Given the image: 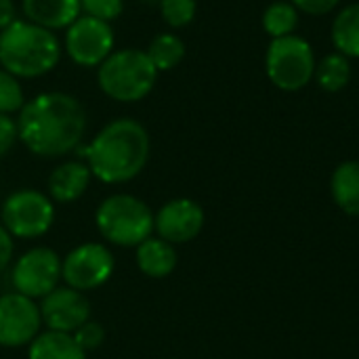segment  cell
<instances>
[{
    "label": "cell",
    "instance_id": "obj_12",
    "mask_svg": "<svg viewBox=\"0 0 359 359\" xmlns=\"http://www.w3.org/2000/svg\"><path fill=\"white\" fill-rule=\"evenodd\" d=\"M42 322L55 332L74 334L90 318V303L80 290L74 288H55L42 299L40 307Z\"/></svg>",
    "mask_w": 359,
    "mask_h": 359
},
{
    "label": "cell",
    "instance_id": "obj_25",
    "mask_svg": "<svg viewBox=\"0 0 359 359\" xmlns=\"http://www.w3.org/2000/svg\"><path fill=\"white\" fill-rule=\"evenodd\" d=\"M80 8L84 15L109 23L122 15L124 2L122 0H80Z\"/></svg>",
    "mask_w": 359,
    "mask_h": 359
},
{
    "label": "cell",
    "instance_id": "obj_19",
    "mask_svg": "<svg viewBox=\"0 0 359 359\" xmlns=\"http://www.w3.org/2000/svg\"><path fill=\"white\" fill-rule=\"evenodd\" d=\"M332 42L347 59L359 57V2L345 6L332 23Z\"/></svg>",
    "mask_w": 359,
    "mask_h": 359
},
{
    "label": "cell",
    "instance_id": "obj_18",
    "mask_svg": "<svg viewBox=\"0 0 359 359\" xmlns=\"http://www.w3.org/2000/svg\"><path fill=\"white\" fill-rule=\"evenodd\" d=\"M84 349L74 334L48 330L29 343V359H84Z\"/></svg>",
    "mask_w": 359,
    "mask_h": 359
},
{
    "label": "cell",
    "instance_id": "obj_16",
    "mask_svg": "<svg viewBox=\"0 0 359 359\" xmlns=\"http://www.w3.org/2000/svg\"><path fill=\"white\" fill-rule=\"evenodd\" d=\"M137 265L149 278H166L177 267V252L166 240L147 238L137 246Z\"/></svg>",
    "mask_w": 359,
    "mask_h": 359
},
{
    "label": "cell",
    "instance_id": "obj_27",
    "mask_svg": "<svg viewBox=\"0 0 359 359\" xmlns=\"http://www.w3.org/2000/svg\"><path fill=\"white\" fill-rule=\"evenodd\" d=\"M17 139H19L17 122L11 116L0 114V158H4L13 149V145H15Z\"/></svg>",
    "mask_w": 359,
    "mask_h": 359
},
{
    "label": "cell",
    "instance_id": "obj_1",
    "mask_svg": "<svg viewBox=\"0 0 359 359\" xmlns=\"http://www.w3.org/2000/svg\"><path fill=\"white\" fill-rule=\"evenodd\" d=\"M84 130V107L76 97L65 93L36 95L23 103L17 120L19 141L42 158H59L74 151Z\"/></svg>",
    "mask_w": 359,
    "mask_h": 359
},
{
    "label": "cell",
    "instance_id": "obj_2",
    "mask_svg": "<svg viewBox=\"0 0 359 359\" xmlns=\"http://www.w3.org/2000/svg\"><path fill=\"white\" fill-rule=\"evenodd\" d=\"M90 172L103 183H126L135 179L149 158L147 130L128 118L109 122L82 151Z\"/></svg>",
    "mask_w": 359,
    "mask_h": 359
},
{
    "label": "cell",
    "instance_id": "obj_9",
    "mask_svg": "<svg viewBox=\"0 0 359 359\" xmlns=\"http://www.w3.org/2000/svg\"><path fill=\"white\" fill-rule=\"evenodd\" d=\"M114 273V255L103 244H82L61 263V278L74 290H93Z\"/></svg>",
    "mask_w": 359,
    "mask_h": 359
},
{
    "label": "cell",
    "instance_id": "obj_11",
    "mask_svg": "<svg viewBox=\"0 0 359 359\" xmlns=\"http://www.w3.org/2000/svg\"><path fill=\"white\" fill-rule=\"evenodd\" d=\"M42 324L40 307L13 292L0 297V347H21L36 339Z\"/></svg>",
    "mask_w": 359,
    "mask_h": 359
},
{
    "label": "cell",
    "instance_id": "obj_24",
    "mask_svg": "<svg viewBox=\"0 0 359 359\" xmlns=\"http://www.w3.org/2000/svg\"><path fill=\"white\" fill-rule=\"evenodd\" d=\"M160 11L170 27H185L196 17V0H160Z\"/></svg>",
    "mask_w": 359,
    "mask_h": 359
},
{
    "label": "cell",
    "instance_id": "obj_28",
    "mask_svg": "<svg viewBox=\"0 0 359 359\" xmlns=\"http://www.w3.org/2000/svg\"><path fill=\"white\" fill-rule=\"evenodd\" d=\"M290 2L297 6V11H303V13H307V15L320 17V15L330 13L341 0H290Z\"/></svg>",
    "mask_w": 359,
    "mask_h": 359
},
{
    "label": "cell",
    "instance_id": "obj_7",
    "mask_svg": "<svg viewBox=\"0 0 359 359\" xmlns=\"http://www.w3.org/2000/svg\"><path fill=\"white\" fill-rule=\"evenodd\" d=\"M55 221L53 202L34 189H21L11 194L2 206L4 229L15 238H40L44 236Z\"/></svg>",
    "mask_w": 359,
    "mask_h": 359
},
{
    "label": "cell",
    "instance_id": "obj_4",
    "mask_svg": "<svg viewBox=\"0 0 359 359\" xmlns=\"http://www.w3.org/2000/svg\"><path fill=\"white\" fill-rule=\"evenodd\" d=\"M158 78V69L149 55L139 48L114 50L99 65V88L114 101L135 103L145 99Z\"/></svg>",
    "mask_w": 359,
    "mask_h": 359
},
{
    "label": "cell",
    "instance_id": "obj_10",
    "mask_svg": "<svg viewBox=\"0 0 359 359\" xmlns=\"http://www.w3.org/2000/svg\"><path fill=\"white\" fill-rule=\"evenodd\" d=\"M61 278V259L50 248L27 250L13 269V284L27 299H44L57 288Z\"/></svg>",
    "mask_w": 359,
    "mask_h": 359
},
{
    "label": "cell",
    "instance_id": "obj_23",
    "mask_svg": "<svg viewBox=\"0 0 359 359\" xmlns=\"http://www.w3.org/2000/svg\"><path fill=\"white\" fill-rule=\"evenodd\" d=\"M25 99H23V88L19 84V78L8 74L6 69L0 67V114H15L21 111Z\"/></svg>",
    "mask_w": 359,
    "mask_h": 359
},
{
    "label": "cell",
    "instance_id": "obj_15",
    "mask_svg": "<svg viewBox=\"0 0 359 359\" xmlns=\"http://www.w3.org/2000/svg\"><path fill=\"white\" fill-rule=\"evenodd\" d=\"M90 175L93 172L88 164H82V162H65L57 166L48 177V191L53 200L63 202V204L78 200L86 191L90 183Z\"/></svg>",
    "mask_w": 359,
    "mask_h": 359
},
{
    "label": "cell",
    "instance_id": "obj_21",
    "mask_svg": "<svg viewBox=\"0 0 359 359\" xmlns=\"http://www.w3.org/2000/svg\"><path fill=\"white\" fill-rule=\"evenodd\" d=\"M151 59V63L156 65L158 72H166L177 67L183 57H185V42L177 36V34H158L147 50H145Z\"/></svg>",
    "mask_w": 359,
    "mask_h": 359
},
{
    "label": "cell",
    "instance_id": "obj_6",
    "mask_svg": "<svg viewBox=\"0 0 359 359\" xmlns=\"http://www.w3.org/2000/svg\"><path fill=\"white\" fill-rule=\"evenodd\" d=\"M265 69L269 80L286 93L305 88L316 74V55L311 44L294 34L273 38L265 55Z\"/></svg>",
    "mask_w": 359,
    "mask_h": 359
},
{
    "label": "cell",
    "instance_id": "obj_14",
    "mask_svg": "<svg viewBox=\"0 0 359 359\" xmlns=\"http://www.w3.org/2000/svg\"><path fill=\"white\" fill-rule=\"evenodd\" d=\"M23 15L27 21L44 29H67L80 15V0H23Z\"/></svg>",
    "mask_w": 359,
    "mask_h": 359
},
{
    "label": "cell",
    "instance_id": "obj_8",
    "mask_svg": "<svg viewBox=\"0 0 359 359\" xmlns=\"http://www.w3.org/2000/svg\"><path fill=\"white\" fill-rule=\"evenodd\" d=\"M65 48L69 59L82 67L101 65L114 53V29L105 21L80 15L65 32Z\"/></svg>",
    "mask_w": 359,
    "mask_h": 359
},
{
    "label": "cell",
    "instance_id": "obj_31",
    "mask_svg": "<svg viewBox=\"0 0 359 359\" xmlns=\"http://www.w3.org/2000/svg\"><path fill=\"white\" fill-rule=\"evenodd\" d=\"M143 2H160V0H143Z\"/></svg>",
    "mask_w": 359,
    "mask_h": 359
},
{
    "label": "cell",
    "instance_id": "obj_20",
    "mask_svg": "<svg viewBox=\"0 0 359 359\" xmlns=\"http://www.w3.org/2000/svg\"><path fill=\"white\" fill-rule=\"evenodd\" d=\"M313 78L318 80L320 88L326 93H339L343 90L349 80H351V63L345 55L332 53L324 57L320 63H316V74Z\"/></svg>",
    "mask_w": 359,
    "mask_h": 359
},
{
    "label": "cell",
    "instance_id": "obj_30",
    "mask_svg": "<svg viewBox=\"0 0 359 359\" xmlns=\"http://www.w3.org/2000/svg\"><path fill=\"white\" fill-rule=\"evenodd\" d=\"M15 21V2L13 0H0V32L8 27Z\"/></svg>",
    "mask_w": 359,
    "mask_h": 359
},
{
    "label": "cell",
    "instance_id": "obj_5",
    "mask_svg": "<svg viewBox=\"0 0 359 359\" xmlns=\"http://www.w3.org/2000/svg\"><path fill=\"white\" fill-rule=\"evenodd\" d=\"M97 229L116 246H139L154 231V215L145 202L135 196H109L97 208Z\"/></svg>",
    "mask_w": 359,
    "mask_h": 359
},
{
    "label": "cell",
    "instance_id": "obj_3",
    "mask_svg": "<svg viewBox=\"0 0 359 359\" xmlns=\"http://www.w3.org/2000/svg\"><path fill=\"white\" fill-rule=\"evenodd\" d=\"M59 57L57 36L27 19H15L0 32V67L15 78L44 76L59 63Z\"/></svg>",
    "mask_w": 359,
    "mask_h": 359
},
{
    "label": "cell",
    "instance_id": "obj_29",
    "mask_svg": "<svg viewBox=\"0 0 359 359\" xmlns=\"http://www.w3.org/2000/svg\"><path fill=\"white\" fill-rule=\"evenodd\" d=\"M11 257H13V238L4 227H0V273L11 263Z\"/></svg>",
    "mask_w": 359,
    "mask_h": 359
},
{
    "label": "cell",
    "instance_id": "obj_17",
    "mask_svg": "<svg viewBox=\"0 0 359 359\" xmlns=\"http://www.w3.org/2000/svg\"><path fill=\"white\" fill-rule=\"evenodd\" d=\"M330 191L337 206L351 215L359 217V162L349 160L337 166L330 179Z\"/></svg>",
    "mask_w": 359,
    "mask_h": 359
},
{
    "label": "cell",
    "instance_id": "obj_22",
    "mask_svg": "<svg viewBox=\"0 0 359 359\" xmlns=\"http://www.w3.org/2000/svg\"><path fill=\"white\" fill-rule=\"evenodd\" d=\"M299 25V11L292 2H273L263 15V27L271 38L292 36Z\"/></svg>",
    "mask_w": 359,
    "mask_h": 359
},
{
    "label": "cell",
    "instance_id": "obj_13",
    "mask_svg": "<svg viewBox=\"0 0 359 359\" xmlns=\"http://www.w3.org/2000/svg\"><path fill=\"white\" fill-rule=\"evenodd\" d=\"M204 227V210L198 202L179 198L164 204L154 217V229L168 244H185L198 238Z\"/></svg>",
    "mask_w": 359,
    "mask_h": 359
},
{
    "label": "cell",
    "instance_id": "obj_26",
    "mask_svg": "<svg viewBox=\"0 0 359 359\" xmlns=\"http://www.w3.org/2000/svg\"><path fill=\"white\" fill-rule=\"evenodd\" d=\"M74 339H76V343H78L84 351H93V349H97V347L103 345V341H105V330H103L101 324H97V322H86V324H82V326L74 332Z\"/></svg>",
    "mask_w": 359,
    "mask_h": 359
}]
</instances>
